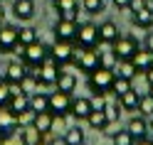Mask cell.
<instances>
[{
  "mask_svg": "<svg viewBox=\"0 0 153 145\" xmlns=\"http://www.w3.org/2000/svg\"><path fill=\"white\" fill-rule=\"evenodd\" d=\"M17 59H20L27 69H35V66H40L47 57H50V44H45L40 40H35L32 44H17Z\"/></svg>",
  "mask_w": 153,
  "mask_h": 145,
  "instance_id": "6da1fadb",
  "label": "cell"
},
{
  "mask_svg": "<svg viewBox=\"0 0 153 145\" xmlns=\"http://www.w3.org/2000/svg\"><path fill=\"white\" fill-rule=\"evenodd\" d=\"M114 69H106V66H99L94 69L91 74H87V86L91 89V93H104L109 96L111 93V86H114Z\"/></svg>",
  "mask_w": 153,
  "mask_h": 145,
  "instance_id": "7a4b0ae2",
  "label": "cell"
},
{
  "mask_svg": "<svg viewBox=\"0 0 153 145\" xmlns=\"http://www.w3.org/2000/svg\"><path fill=\"white\" fill-rule=\"evenodd\" d=\"M74 44L82 47V49H97V47H99V25L91 22V20L79 22V25H76Z\"/></svg>",
  "mask_w": 153,
  "mask_h": 145,
  "instance_id": "3957f363",
  "label": "cell"
},
{
  "mask_svg": "<svg viewBox=\"0 0 153 145\" xmlns=\"http://www.w3.org/2000/svg\"><path fill=\"white\" fill-rule=\"evenodd\" d=\"M35 76H37V81H40L42 89H52V86L57 84V76H59L62 71V64H57L52 57H47V59L40 64V66H35V69H30Z\"/></svg>",
  "mask_w": 153,
  "mask_h": 145,
  "instance_id": "277c9868",
  "label": "cell"
},
{
  "mask_svg": "<svg viewBox=\"0 0 153 145\" xmlns=\"http://www.w3.org/2000/svg\"><path fill=\"white\" fill-rule=\"evenodd\" d=\"M72 64H74L79 71L91 74L94 69H99V52H97V49H82V47H76Z\"/></svg>",
  "mask_w": 153,
  "mask_h": 145,
  "instance_id": "5b68a950",
  "label": "cell"
},
{
  "mask_svg": "<svg viewBox=\"0 0 153 145\" xmlns=\"http://www.w3.org/2000/svg\"><path fill=\"white\" fill-rule=\"evenodd\" d=\"M74 52H76V44H74V42H62V40H54V42L50 44V57H52L57 64H62V66L72 64Z\"/></svg>",
  "mask_w": 153,
  "mask_h": 145,
  "instance_id": "8992f818",
  "label": "cell"
},
{
  "mask_svg": "<svg viewBox=\"0 0 153 145\" xmlns=\"http://www.w3.org/2000/svg\"><path fill=\"white\" fill-rule=\"evenodd\" d=\"M138 40L133 35H119V40L111 44V49H114V54L119 57V59H131L133 54L138 52Z\"/></svg>",
  "mask_w": 153,
  "mask_h": 145,
  "instance_id": "52a82bcc",
  "label": "cell"
},
{
  "mask_svg": "<svg viewBox=\"0 0 153 145\" xmlns=\"http://www.w3.org/2000/svg\"><path fill=\"white\" fill-rule=\"evenodd\" d=\"M27 66L20 62V59H13V62H7L0 66V79H5L7 84H20L25 76H27Z\"/></svg>",
  "mask_w": 153,
  "mask_h": 145,
  "instance_id": "ba28073f",
  "label": "cell"
},
{
  "mask_svg": "<svg viewBox=\"0 0 153 145\" xmlns=\"http://www.w3.org/2000/svg\"><path fill=\"white\" fill-rule=\"evenodd\" d=\"M72 96H74V93H67V91L54 89V91L50 93V113H54V116H69Z\"/></svg>",
  "mask_w": 153,
  "mask_h": 145,
  "instance_id": "9c48e42d",
  "label": "cell"
},
{
  "mask_svg": "<svg viewBox=\"0 0 153 145\" xmlns=\"http://www.w3.org/2000/svg\"><path fill=\"white\" fill-rule=\"evenodd\" d=\"M17 49V27L3 22L0 25V54L7 57Z\"/></svg>",
  "mask_w": 153,
  "mask_h": 145,
  "instance_id": "30bf717a",
  "label": "cell"
},
{
  "mask_svg": "<svg viewBox=\"0 0 153 145\" xmlns=\"http://www.w3.org/2000/svg\"><path fill=\"white\" fill-rule=\"evenodd\" d=\"M126 130L133 135V140H143V138H148V135H151V123H148L146 116L136 113V116H131V118H128Z\"/></svg>",
  "mask_w": 153,
  "mask_h": 145,
  "instance_id": "8fae6325",
  "label": "cell"
},
{
  "mask_svg": "<svg viewBox=\"0 0 153 145\" xmlns=\"http://www.w3.org/2000/svg\"><path fill=\"white\" fill-rule=\"evenodd\" d=\"M76 20H64V17H59V20L54 22V40H62V42H74L76 37Z\"/></svg>",
  "mask_w": 153,
  "mask_h": 145,
  "instance_id": "7c38bea8",
  "label": "cell"
},
{
  "mask_svg": "<svg viewBox=\"0 0 153 145\" xmlns=\"http://www.w3.org/2000/svg\"><path fill=\"white\" fill-rule=\"evenodd\" d=\"M52 7L64 20H76L79 22V0H52Z\"/></svg>",
  "mask_w": 153,
  "mask_h": 145,
  "instance_id": "4fadbf2b",
  "label": "cell"
},
{
  "mask_svg": "<svg viewBox=\"0 0 153 145\" xmlns=\"http://www.w3.org/2000/svg\"><path fill=\"white\" fill-rule=\"evenodd\" d=\"M17 130H20L17 116L7 108V106H3V108H0V138H5V135H10V133H17Z\"/></svg>",
  "mask_w": 153,
  "mask_h": 145,
  "instance_id": "5bb4252c",
  "label": "cell"
},
{
  "mask_svg": "<svg viewBox=\"0 0 153 145\" xmlns=\"http://www.w3.org/2000/svg\"><path fill=\"white\" fill-rule=\"evenodd\" d=\"M91 99L87 96H72V108H69V116H74L76 121H87L89 113H91Z\"/></svg>",
  "mask_w": 153,
  "mask_h": 145,
  "instance_id": "9a60e30c",
  "label": "cell"
},
{
  "mask_svg": "<svg viewBox=\"0 0 153 145\" xmlns=\"http://www.w3.org/2000/svg\"><path fill=\"white\" fill-rule=\"evenodd\" d=\"M119 35H121V30H119V25L114 22V20H104V22H99V44H114L119 40Z\"/></svg>",
  "mask_w": 153,
  "mask_h": 145,
  "instance_id": "2e32d148",
  "label": "cell"
},
{
  "mask_svg": "<svg viewBox=\"0 0 153 145\" xmlns=\"http://www.w3.org/2000/svg\"><path fill=\"white\" fill-rule=\"evenodd\" d=\"M35 13H37L35 0H15V3H13V15L20 22H30L35 17Z\"/></svg>",
  "mask_w": 153,
  "mask_h": 145,
  "instance_id": "e0dca14e",
  "label": "cell"
},
{
  "mask_svg": "<svg viewBox=\"0 0 153 145\" xmlns=\"http://www.w3.org/2000/svg\"><path fill=\"white\" fill-rule=\"evenodd\" d=\"M131 62H133V66L138 69V74H146L148 69H153V52L148 49V47H138V52L131 57Z\"/></svg>",
  "mask_w": 153,
  "mask_h": 145,
  "instance_id": "ac0fdd59",
  "label": "cell"
},
{
  "mask_svg": "<svg viewBox=\"0 0 153 145\" xmlns=\"http://www.w3.org/2000/svg\"><path fill=\"white\" fill-rule=\"evenodd\" d=\"M131 22H133V27H138V30H153V5L131 13Z\"/></svg>",
  "mask_w": 153,
  "mask_h": 145,
  "instance_id": "d6986e66",
  "label": "cell"
},
{
  "mask_svg": "<svg viewBox=\"0 0 153 145\" xmlns=\"http://www.w3.org/2000/svg\"><path fill=\"white\" fill-rule=\"evenodd\" d=\"M87 125H89L91 130H97V133H106L109 118H106V113H104V108H91L89 118H87Z\"/></svg>",
  "mask_w": 153,
  "mask_h": 145,
  "instance_id": "ffe728a7",
  "label": "cell"
},
{
  "mask_svg": "<svg viewBox=\"0 0 153 145\" xmlns=\"http://www.w3.org/2000/svg\"><path fill=\"white\" fill-rule=\"evenodd\" d=\"M138 99H141V93H138L136 89H131V91H126V93L116 96L121 111H128V113H138Z\"/></svg>",
  "mask_w": 153,
  "mask_h": 145,
  "instance_id": "44dd1931",
  "label": "cell"
},
{
  "mask_svg": "<svg viewBox=\"0 0 153 145\" xmlns=\"http://www.w3.org/2000/svg\"><path fill=\"white\" fill-rule=\"evenodd\" d=\"M52 121H54V116L50 111H40V113L32 116V123L30 125H35L42 135H52Z\"/></svg>",
  "mask_w": 153,
  "mask_h": 145,
  "instance_id": "7402d4cb",
  "label": "cell"
},
{
  "mask_svg": "<svg viewBox=\"0 0 153 145\" xmlns=\"http://www.w3.org/2000/svg\"><path fill=\"white\" fill-rule=\"evenodd\" d=\"M7 108H10L15 116H22L25 111H30V96H27L25 91L13 93V96H10V101H7Z\"/></svg>",
  "mask_w": 153,
  "mask_h": 145,
  "instance_id": "603a6c76",
  "label": "cell"
},
{
  "mask_svg": "<svg viewBox=\"0 0 153 145\" xmlns=\"http://www.w3.org/2000/svg\"><path fill=\"white\" fill-rule=\"evenodd\" d=\"M54 89H59V91H67V93H74L76 91V76L72 71H59V76H57V84H54Z\"/></svg>",
  "mask_w": 153,
  "mask_h": 145,
  "instance_id": "cb8c5ba5",
  "label": "cell"
},
{
  "mask_svg": "<svg viewBox=\"0 0 153 145\" xmlns=\"http://www.w3.org/2000/svg\"><path fill=\"white\" fill-rule=\"evenodd\" d=\"M114 74H116V76H123V79H136V76H138V69L133 66L131 59H119L116 66H114Z\"/></svg>",
  "mask_w": 153,
  "mask_h": 145,
  "instance_id": "d4e9b609",
  "label": "cell"
},
{
  "mask_svg": "<svg viewBox=\"0 0 153 145\" xmlns=\"http://www.w3.org/2000/svg\"><path fill=\"white\" fill-rule=\"evenodd\" d=\"M30 111L40 113V111H50V93L45 91H35L30 96Z\"/></svg>",
  "mask_w": 153,
  "mask_h": 145,
  "instance_id": "484cf974",
  "label": "cell"
},
{
  "mask_svg": "<svg viewBox=\"0 0 153 145\" xmlns=\"http://www.w3.org/2000/svg\"><path fill=\"white\" fill-rule=\"evenodd\" d=\"M62 135L67 138V143H69V145H84V140H87L82 125H67V130H64Z\"/></svg>",
  "mask_w": 153,
  "mask_h": 145,
  "instance_id": "4316f807",
  "label": "cell"
},
{
  "mask_svg": "<svg viewBox=\"0 0 153 145\" xmlns=\"http://www.w3.org/2000/svg\"><path fill=\"white\" fill-rule=\"evenodd\" d=\"M35 40H40V37H37V30H35L32 25L17 27V44H32Z\"/></svg>",
  "mask_w": 153,
  "mask_h": 145,
  "instance_id": "83f0119b",
  "label": "cell"
},
{
  "mask_svg": "<svg viewBox=\"0 0 153 145\" xmlns=\"http://www.w3.org/2000/svg\"><path fill=\"white\" fill-rule=\"evenodd\" d=\"M20 135H22V140H25V145H35L37 140H42V138H47V135H42L40 130L35 128V125H22V128H20Z\"/></svg>",
  "mask_w": 153,
  "mask_h": 145,
  "instance_id": "f1b7e54d",
  "label": "cell"
},
{
  "mask_svg": "<svg viewBox=\"0 0 153 145\" xmlns=\"http://www.w3.org/2000/svg\"><path fill=\"white\" fill-rule=\"evenodd\" d=\"M20 89H22L27 96H32L35 91H40L42 86H40V81H37V76H35L32 71H27V76H25V79L20 81Z\"/></svg>",
  "mask_w": 153,
  "mask_h": 145,
  "instance_id": "f546056e",
  "label": "cell"
},
{
  "mask_svg": "<svg viewBox=\"0 0 153 145\" xmlns=\"http://www.w3.org/2000/svg\"><path fill=\"white\" fill-rule=\"evenodd\" d=\"M133 89V79H123V76H114V86H111V93L114 96H121Z\"/></svg>",
  "mask_w": 153,
  "mask_h": 145,
  "instance_id": "4dcf8cb0",
  "label": "cell"
},
{
  "mask_svg": "<svg viewBox=\"0 0 153 145\" xmlns=\"http://www.w3.org/2000/svg\"><path fill=\"white\" fill-rule=\"evenodd\" d=\"M133 143H136V140H133V135H131L126 128L111 133V145H133Z\"/></svg>",
  "mask_w": 153,
  "mask_h": 145,
  "instance_id": "1f68e13d",
  "label": "cell"
},
{
  "mask_svg": "<svg viewBox=\"0 0 153 145\" xmlns=\"http://www.w3.org/2000/svg\"><path fill=\"white\" fill-rule=\"evenodd\" d=\"M138 113L146 116V118L153 116V96L151 93H141V99H138Z\"/></svg>",
  "mask_w": 153,
  "mask_h": 145,
  "instance_id": "d6a6232c",
  "label": "cell"
},
{
  "mask_svg": "<svg viewBox=\"0 0 153 145\" xmlns=\"http://www.w3.org/2000/svg\"><path fill=\"white\" fill-rule=\"evenodd\" d=\"M104 113H106V118H109V125L119 123V118H121V106H119V101H114V103L106 101V106H104Z\"/></svg>",
  "mask_w": 153,
  "mask_h": 145,
  "instance_id": "836d02e7",
  "label": "cell"
},
{
  "mask_svg": "<svg viewBox=\"0 0 153 145\" xmlns=\"http://www.w3.org/2000/svg\"><path fill=\"white\" fill-rule=\"evenodd\" d=\"M116 62H119V57L114 54V49L109 47L106 52H99V66H106V69H114L116 66Z\"/></svg>",
  "mask_w": 153,
  "mask_h": 145,
  "instance_id": "e575fe53",
  "label": "cell"
},
{
  "mask_svg": "<svg viewBox=\"0 0 153 145\" xmlns=\"http://www.w3.org/2000/svg\"><path fill=\"white\" fill-rule=\"evenodd\" d=\"M82 10L89 15H99L104 13V0H82Z\"/></svg>",
  "mask_w": 153,
  "mask_h": 145,
  "instance_id": "d590c367",
  "label": "cell"
},
{
  "mask_svg": "<svg viewBox=\"0 0 153 145\" xmlns=\"http://www.w3.org/2000/svg\"><path fill=\"white\" fill-rule=\"evenodd\" d=\"M7 101H10V84L5 79H0V108L7 106Z\"/></svg>",
  "mask_w": 153,
  "mask_h": 145,
  "instance_id": "8d00e7d4",
  "label": "cell"
},
{
  "mask_svg": "<svg viewBox=\"0 0 153 145\" xmlns=\"http://www.w3.org/2000/svg\"><path fill=\"white\" fill-rule=\"evenodd\" d=\"M0 145H25V140H22L20 130H17V133H10L5 138H0Z\"/></svg>",
  "mask_w": 153,
  "mask_h": 145,
  "instance_id": "74e56055",
  "label": "cell"
},
{
  "mask_svg": "<svg viewBox=\"0 0 153 145\" xmlns=\"http://www.w3.org/2000/svg\"><path fill=\"white\" fill-rule=\"evenodd\" d=\"M54 116V113H52ZM64 133L67 130V116H54V121H52V133Z\"/></svg>",
  "mask_w": 153,
  "mask_h": 145,
  "instance_id": "f35d334b",
  "label": "cell"
},
{
  "mask_svg": "<svg viewBox=\"0 0 153 145\" xmlns=\"http://www.w3.org/2000/svg\"><path fill=\"white\" fill-rule=\"evenodd\" d=\"M151 3L148 0H131L128 3V13H136V10H143V7H148Z\"/></svg>",
  "mask_w": 153,
  "mask_h": 145,
  "instance_id": "ab89813d",
  "label": "cell"
},
{
  "mask_svg": "<svg viewBox=\"0 0 153 145\" xmlns=\"http://www.w3.org/2000/svg\"><path fill=\"white\" fill-rule=\"evenodd\" d=\"M47 140H50V145H69L64 135H54V138H47Z\"/></svg>",
  "mask_w": 153,
  "mask_h": 145,
  "instance_id": "60d3db41",
  "label": "cell"
},
{
  "mask_svg": "<svg viewBox=\"0 0 153 145\" xmlns=\"http://www.w3.org/2000/svg\"><path fill=\"white\" fill-rule=\"evenodd\" d=\"M111 3H114L116 10H128V3H131V0H111Z\"/></svg>",
  "mask_w": 153,
  "mask_h": 145,
  "instance_id": "b9f144b4",
  "label": "cell"
},
{
  "mask_svg": "<svg viewBox=\"0 0 153 145\" xmlns=\"http://www.w3.org/2000/svg\"><path fill=\"white\" fill-rule=\"evenodd\" d=\"M143 47H148V49L153 52V32L148 30V35H146V40H143Z\"/></svg>",
  "mask_w": 153,
  "mask_h": 145,
  "instance_id": "7bdbcfd3",
  "label": "cell"
},
{
  "mask_svg": "<svg viewBox=\"0 0 153 145\" xmlns=\"http://www.w3.org/2000/svg\"><path fill=\"white\" fill-rule=\"evenodd\" d=\"M133 145H153V138H151V135H148V138H143V140H136V143H133Z\"/></svg>",
  "mask_w": 153,
  "mask_h": 145,
  "instance_id": "ee69618b",
  "label": "cell"
},
{
  "mask_svg": "<svg viewBox=\"0 0 153 145\" xmlns=\"http://www.w3.org/2000/svg\"><path fill=\"white\" fill-rule=\"evenodd\" d=\"M143 76H146V84L151 86V84H153V69H148V71H146V74H143Z\"/></svg>",
  "mask_w": 153,
  "mask_h": 145,
  "instance_id": "f6af8a7d",
  "label": "cell"
},
{
  "mask_svg": "<svg viewBox=\"0 0 153 145\" xmlns=\"http://www.w3.org/2000/svg\"><path fill=\"white\" fill-rule=\"evenodd\" d=\"M5 22V10H3V5H0V25Z\"/></svg>",
  "mask_w": 153,
  "mask_h": 145,
  "instance_id": "bcb514c9",
  "label": "cell"
},
{
  "mask_svg": "<svg viewBox=\"0 0 153 145\" xmlns=\"http://www.w3.org/2000/svg\"><path fill=\"white\" fill-rule=\"evenodd\" d=\"M35 145H50V140H47V138H42V140H37Z\"/></svg>",
  "mask_w": 153,
  "mask_h": 145,
  "instance_id": "7dc6e473",
  "label": "cell"
},
{
  "mask_svg": "<svg viewBox=\"0 0 153 145\" xmlns=\"http://www.w3.org/2000/svg\"><path fill=\"white\" fill-rule=\"evenodd\" d=\"M148 123H151V135H153V116H151V118H148Z\"/></svg>",
  "mask_w": 153,
  "mask_h": 145,
  "instance_id": "c3c4849f",
  "label": "cell"
},
{
  "mask_svg": "<svg viewBox=\"0 0 153 145\" xmlns=\"http://www.w3.org/2000/svg\"><path fill=\"white\" fill-rule=\"evenodd\" d=\"M146 93H151V96H153V84H151V86H148V91H146Z\"/></svg>",
  "mask_w": 153,
  "mask_h": 145,
  "instance_id": "681fc988",
  "label": "cell"
},
{
  "mask_svg": "<svg viewBox=\"0 0 153 145\" xmlns=\"http://www.w3.org/2000/svg\"><path fill=\"white\" fill-rule=\"evenodd\" d=\"M148 3H153V0H148Z\"/></svg>",
  "mask_w": 153,
  "mask_h": 145,
  "instance_id": "f907efd6",
  "label": "cell"
},
{
  "mask_svg": "<svg viewBox=\"0 0 153 145\" xmlns=\"http://www.w3.org/2000/svg\"><path fill=\"white\" fill-rule=\"evenodd\" d=\"M0 3H3V0H0Z\"/></svg>",
  "mask_w": 153,
  "mask_h": 145,
  "instance_id": "816d5d0a",
  "label": "cell"
},
{
  "mask_svg": "<svg viewBox=\"0 0 153 145\" xmlns=\"http://www.w3.org/2000/svg\"><path fill=\"white\" fill-rule=\"evenodd\" d=\"M151 5H153V3H151Z\"/></svg>",
  "mask_w": 153,
  "mask_h": 145,
  "instance_id": "f5cc1de1",
  "label": "cell"
}]
</instances>
